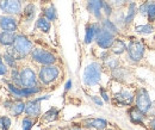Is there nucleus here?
I'll use <instances>...</instances> for the list:
<instances>
[{
    "mask_svg": "<svg viewBox=\"0 0 155 130\" xmlns=\"http://www.w3.org/2000/svg\"><path fill=\"white\" fill-rule=\"evenodd\" d=\"M25 113L28 117H38L41 115V105L37 99H32L25 103Z\"/></svg>",
    "mask_w": 155,
    "mask_h": 130,
    "instance_id": "15",
    "label": "nucleus"
},
{
    "mask_svg": "<svg viewBox=\"0 0 155 130\" xmlns=\"http://www.w3.org/2000/svg\"><path fill=\"white\" fill-rule=\"evenodd\" d=\"M111 74L114 76V79L117 80V81H124L125 79H128V76H129L130 73H129L124 67H118V68L112 71Z\"/></svg>",
    "mask_w": 155,
    "mask_h": 130,
    "instance_id": "21",
    "label": "nucleus"
},
{
    "mask_svg": "<svg viewBox=\"0 0 155 130\" xmlns=\"http://www.w3.org/2000/svg\"><path fill=\"white\" fill-rule=\"evenodd\" d=\"M2 58H4V61L6 62V65H7L8 67H11L12 69L16 68V58L12 55H10L8 53H6L5 55L2 56Z\"/></svg>",
    "mask_w": 155,
    "mask_h": 130,
    "instance_id": "31",
    "label": "nucleus"
},
{
    "mask_svg": "<svg viewBox=\"0 0 155 130\" xmlns=\"http://www.w3.org/2000/svg\"><path fill=\"white\" fill-rule=\"evenodd\" d=\"M43 15H44V17L48 19V20H55V19L58 18V13H56V8H55V6L54 5H50V6H48L45 10H44V12H43Z\"/></svg>",
    "mask_w": 155,
    "mask_h": 130,
    "instance_id": "29",
    "label": "nucleus"
},
{
    "mask_svg": "<svg viewBox=\"0 0 155 130\" xmlns=\"http://www.w3.org/2000/svg\"><path fill=\"white\" fill-rule=\"evenodd\" d=\"M15 39H16V35H15V32L2 31V32L0 34V45H4V47L13 45Z\"/></svg>",
    "mask_w": 155,
    "mask_h": 130,
    "instance_id": "19",
    "label": "nucleus"
},
{
    "mask_svg": "<svg viewBox=\"0 0 155 130\" xmlns=\"http://www.w3.org/2000/svg\"><path fill=\"white\" fill-rule=\"evenodd\" d=\"M128 115H129V118L130 121L134 123V124H140V125H143L144 123V119L147 117L146 113L141 111L140 109H137L136 106H131L128 111Z\"/></svg>",
    "mask_w": 155,
    "mask_h": 130,
    "instance_id": "14",
    "label": "nucleus"
},
{
    "mask_svg": "<svg viewBox=\"0 0 155 130\" xmlns=\"http://www.w3.org/2000/svg\"><path fill=\"white\" fill-rule=\"evenodd\" d=\"M146 7H147V18L149 20V23H154L155 22V0H147L144 2Z\"/></svg>",
    "mask_w": 155,
    "mask_h": 130,
    "instance_id": "22",
    "label": "nucleus"
},
{
    "mask_svg": "<svg viewBox=\"0 0 155 130\" xmlns=\"http://www.w3.org/2000/svg\"><path fill=\"white\" fill-rule=\"evenodd\" d=\"M34 127V121L30 117H25L21 122V128L23 130H31Z\"/></svg>",
    "mask_w": 155,
    "mask_h": 130,
    "instance_id": "33",
    "label": "nucleus"
},
{
    "mask_svg": "<svg viewBox=\"0 0 155 130\" xmlns=\"http://www.w3.org/2000/svg\"><path fill=\"white\" fill-rule=\"evenodd\" d=\"M71 87H72V80H68V81L66 82L64 90H66V91H69V90H71Z\"/></svg>",
    "mask_w": 155,
    "mask_h": 130,
    "instance_id": "41",
    "label": "nucleus"
},
{
    "mask_svg": "<svg viewBox=\"0 0 155 130\" xmlns=\"http://www.w3.org/2000/svg\"><path fill=\"white\" fill-rule=\"evenodd\" d=\"M20 72V86L21 87H34L38 86V76L35 71L30 67H24Z\"/></svg>",
    "mask_w": 155,
    "mask_h": 130,
    "instance_id": "7",
    "label": "nucleus"
},
{
    "mask_svg": "<svg viewBox=\"0 0 155 130\" xmlns=\"http://www.w3.org/2000/svg\"><path fill=\"white\" fill-rule=\"evenodd\" d=\"M8 72L7 65L5 63V61L2 60V56L0 55V75H6Z\"/></svg>",
    "mask_w": 155,
    "mask_h": 130,
    "instance_id": "35",
    "label": "nucleus"
},
{
    "mask_svg": "<svg viewBox=\"0 0 155 130\" xmlns=\"http://www.w3.org/2000/svg\"><path fill=\"white\" fill-rule=\"evenodd\" d=\"M104 65H105V67H107L109 69L114 71V69H116V68L119 67V60L116 58V57L110 56L109 58H106V60L104 61Z\"/></svg>",
    "mask_w": 155,
    "mask_h": 130,
    "instance_id": "30",
    "label": "nucleus"
},
{
    "mask_svg": "<svg viewBox=\"0 0 155 130\" xmlns=\"http://www.w3.org/2000/svg\"><path fill=\"white\" fill-rule=\"evenodd\" d=\"M147 116H149V117L155 116V100L152 103V108H150V110H149V112H148V115H147Z\"/></svg>",
    "mask_w": 155,
    "mask_h": 130,
    "instance_id": "40",
    "label": "nucleus"
},
{
    "mask_svg": "<svg viewBox=\"0 0 155 130\" xmlns=\"http://www.w3.org/2000/svg\"><path fill=\"white\" fill-rule=\"evenodd\" d=\"M147 125H148L149 130H155V116H153V117H150V118H149V121H148Z\"/></svg>",
    "mask_w": 155,
    "mask_h": 130,
    "instance_id": "38",
    "label": "nucleus"
},
{
    "mask_svg": "<svg viewBox=\"0 0 155 130\" xmlns=\"http://www.w3.org/2000/svg\"><path fill=\"white\" fill-rule=\"evenodd\" d=\"M0 29L2 31L15 32L18 29L17 19L11 17V16H4V17H1L0 18Z\"/></svg>",
    "mask_w": 155,
    "mask_h": 130,
    "instance_id": "12",
    "label": "nucleus"
},
{
    "mask_svg": "<svg viewBox=\"0 0 155 130\" xmlns=\"http://www.w3.org/2000/svg\"><path fill=\"white\" fill-rule=\"evenodd\" d=\"M71 130H82V129H80V128H73V129H71Z\"/></svg>",
    "mask_w": 155,
    "mask_h": 130,
    "instance_id": "42",
    "label": "nucleus"
},
{
    "mask_svg": "<svg viewBox=\"0 0 155 130\" xmlns=\"http://www.w3.org/2000/svg\"><path fill=\"white\" fill-rule=\"evenodd\" d=\"M103 11H104V13H105L107 17L111 16V13H112V6L110 5V2L103 0Z\"/></svg>",
    "mask_w": 155,
    "mask_h": 130,
    "instance_id": "34",
    "label": "nucleus"
},
{
    "mask_svg": "<svg viewBox=\"0 0 155 130\" xmlns=\"http://www.w3.org/2000/svg\"><path fill=\"white\" fill-rule=\"evenodd\" d=\"M99 92H100V95H101V98H103V100H104L105 103H109V102H110V97H109V94H107L106 90H105L104 87H100V88H99Z\"/></svg>",
    "mask_w": 155,
    "mask_h": 130,
    "instance_id": "36",
    "label": "nucleus"
},
{
    "mask_svg": "<svg viewBox=\"0 0 155 130\" xmlns=\"http://www.w3.org/2000/svg\"><path fill=\"white\" fill-rule=\"evenodd\" d=\"M50 26H51L50 20H48L45 17H41V18H38L36 20V29L39 30V31H42V32H44V34H48L49 32Z\"/></svg>",
    "mask_w": 155,
    "mask_h": 130,
    "instance_id": "20",
    "label": "nucleus"
},
{
    "mask_svg": "<svg viewBox=\"0 0 155 130\" xmlns=\"http://www.w3.org/2000/svg\"><path fill=\"white\" fill-rule=\"evenodd\" d=\"M0 127L2 130H8L11 127V119L6 116H2L0 117Z\"/></svg>",
    "mask_w": 155,
    "mask_h": 130,
    "instance_id": "32",
    "label": "nucleus"
},
{
    "mask_svg": "<svg viewBox=\"0 0 155 130\" xmlns=\"http://www.w3.org/2000/svg\"><path fill=\"white\" fill-rule=\"evenodd\" d=\"M58 110L56 108H51L50 110H48V111L43 115V119L45 122H53V121L58 119Z\"/></svg>",
    "mask_w": 155,
    "mask_h": 130,
    "instance_id": "28",
    "label": "nucleus"
},
{
    "mask_svg": "<svg viewBox=\"0 0 155 130\" xmlns=\"http://www.w3.org/2000/svg\"><path fill=\"white\" fill-rule=\"evenodd\" d=\"M87 10L97 19H100L101 18V11H103V0H88Z\"/></svg>",
    "mask_w": 155,
    "mask_h": 130,
    "instance_id": "17",
    "label": "nucleus"
},
{
    "mask_svg": "<svg viewBox=\"0 0 155 130\" xmlns=\"http://www.w3.org/2000/svg\"><path fill=\"white\" fill-rule=\"evenodd\" d=\"M84 124L85 127L94 130H105L107 127V122L103 118H88L84 121Z\"/></svg>",
    "mask_w": 155,
    "mask_h": 130,
    "instance_id": "16",
    "label": "nucleus"
},
{
    "mask_svg": "<svg viewBox=\"0 0 155 130\" xmlns=\"http://www.w3.org/2000/svg\"><path fill=\"white\" fill-rule=\"evenodd\" d=\"M135 106L137 109H140L141 111L146 115H148V112L152 108V99L149 92L147 91V88L144 87H138L135 91Z\"/></svg>",
    "mask_w": 155,
    "mask_h": 130,
    "instance_id": "4",
    "label": "nucleus"
},
{
    "mask_svg": "<svg viewBox=\"0 0 155 130\" xmlns=\"http://www.w3.org/2000/svg\"><path fill=\"white\" fill-rule=\"evenodd\" d=\"M136 13H137V11H136L135 2H130V4H129V7H128V13H127V16H125V18H124V24H125V25L131 24L134 18H135Z\"/></svg>",
    "mask_w": 155,
    "mask_h": 130,
    "instance_id": "24",
    "label": "nucleus"
},
{
    "mask_svg": "<svg viewBox=\"0 0 155 130\" xmlns=\"http://www.w3.org/2000/svg\"><path fill=\"white\" fill-rule=\"evenodd\" d=\"M128 0H110V5L114 6H122L124 2H127Z\"/></svg>",
    "mask_w": 155,
    "mask_h": 130,
    "instance_id": "39",
    "label": "nucleus"
},
{
    "mask_svg": "<svg viewBox=\"0 0 155 130\" xmlns=\"http://www.w3.org/2000/svg\"><path fill=\"white\" fill-rule=\"evenodd\" d=\"M82 79L86 86L92 87V86L98 85L101 79V66L98 62H92L88 66H86Z\"/></svg>",
    "mask_w": 155,
    "mask_h": 130,
    "instance_id": "2",
    "label": "nucleus"
},
{
    "mask_svg": "<svg viewBox=\"0 0 155 130\" xmlns=\"http://www.w3.org/2000/svg\"><path fill=\"white\" fill-rule=\"evenodd\" d=\"M36 8H35V6L32 5V4H29L25 8H24V18L26 20V23H30L34 17H35V13H36V11H35Z\"/></svg>",
    "mask_w": 155,
    "mask_h": 130,
    "instance_id": "27",
    "label": "nucleus"
},
{
    "mask_svg": "<svg viewBox=\"0 0 155 130\" xmlns=\"http://www.w3.org/2000/svg\"><path fill=\"white\" fill-rule=\"evenodd\" d=\"M91 99H92V102H93L96 105H98V106H103V104H104L103 98H99V97H96V95H92Z\"/></svg>",
    "mask_w": 155,
    "mask_h": 130,
    "instance_id": "37",
    "label": "nucleus"
},
{
    "mask_svg": "<svg viewBox=\"0 0 155 130\" xmlns=\"http://www.w3.org/2000/svg\"><path fill=\"white\" fill-rule=\"evenodd\" d=\"M128 58L131 62H140L143 60L146 54V45L141 39H131L127 48Z\"/></svg>",
    "mask_w": 155,
    "mask_h": 130,
    "instance_id": "3",
    "label": "nucleus"
},
{
    "mask_svg": "<svg viewBox=\"0 0 155 130\" xmlns=\"http://www.w3.org/2000/svg\"><path fill=\"white\" fill-rule=\"evenodd\" d=\"M0 8L8 15H18L21 11L19 0H0Z\"/></svg>",
    "mask_w": 155,
    "mask_h": 130,
    "instance_id": "11",
    "label": "nucleus"
},
{
    "mask_svg": "<svg viewBox=\"0 0 155 130\" xmlns=\"http://www.w3.org/2000/svg\"><path fill=\"white\" fill-rule=\"evenodd\" d=\"M32 52V42L24 35H17L13 47L7 50L10 55H12L16 60H21L25 56L31 54Z\"/></svg>",
    "mask_w": 155,
    "mask_h": 130,
    "instance_id": "1",
    "label": "nucleus"
},
{
    "mask_svg": "<svg viewBox=\"0 0 155 130\" xmlns=\"http://www.w3.org/2000/svg\"><path fill=\"white\" fill-rule=\"evenodd\" d=\"M60 75V69L55 65H48L42 66L38 72V80L43 85H50L53 84Z\"/></svg>",
    "mask_w": 155,
    "mask_h": 130,
    "instance_id": "5",
    "label": "nucleus"
},
{
    "mask_svg": "<svg viewBox=\"0 0 155 130\" xmlns=\"http://www.w3.org/2000/svg\"><path fill=\"white\" fill-rule=\"evenodd\" d=\"M127 48H128V45L124 43L123 39H115V42L112 43L110 50L115 55H122V54H124L127 52Z\"/></svg>",
    "mask_w": 155,
    "mask_h": 130,
    "instance_id": "18",
    "label": "nucleus"
},
{
    "mask_svg": "<svg viewBox=\"0 0 155 130\" xmlns=\"http://www.w3.org/2000/svg\"><path fill=\"white\" fill-rule=\"evenodd\" d=\"M31 58L32 61H35L36 63H39L42 66H48V65H55L58 58L54 54H51L50 52H47L44 49L41 48H36L32 49L31 52Z\"/></svg>",
    "mask_w": 155,
    "mask_h": 130,
    "instance_id": "6",
    "label": "nucleus"
},
{
    "mask_svg": "<svg viewBox=\"0 0 155 130\" xmlns=\"http://www.w3.org/2000/svg\"><path fill=\"white\" fill-rule=\"evenodd\" d=\"M114 100L117 105L120 106H131L135 102V93L129 90H119L114 95Z\"/></svg>",
    "mask_w": 155,
    "mask_h": 130,
    "instance_id": "10",
    "label": "nucleus"
},
{
    "mask_svg": "<svg viewBox=\"0 0 155 130\" xmlns=\"http://www.w3.org/2000/svg\"><path fill=\"white\" fill-rule=\"evenodd\" d=\"M115 39L116 38H115L114 34H111L110 31H107V30H105V29L101 28L99 30V32H98L97 37H96V42H97V44L99 45V48H101L104 50H107V49L111 48V45L115 42Z\"/></svg>",
    "mask_w": 155,
    "mask_h": 130,
    "instance_id": "9",
    "label": "nucleus"
},
{
    "mask_svg": "<svg viewBox=\"0 0 155 130\" xmlns=\"http://www.w3.org/2000/svg\"><path fill=\"white\" fill-rule=\"evenodd\" d=\"M8 90L12 92V94L17 98H29L30 95H34L36 93L41 92V87L39 86H34V87H21L17 86L15 84H7Z\"/></svg>",
    "mask_w": 155,
    "mask_h": 130,
    "instance_id": "8",
    "label": "nucleus"
},
{
    "mask_svg": "<svg viewBox=\"0 0 155 130\" xmlns=\"http://www.w3.org/2000/svg\"><path fill=\"white\" fill-rule=\"evenodd\" d=\"M11 112L15 117H18L20 116L23 112H25V103L21 102V100H17V102H13L12 106H11Z\"/></svg>",
    "mask_w": 155,
    "mask_h": 130,
    "instance_id": "23",
    "label": "nucleus"
},
{
    "mask_svg": "<svg viewBox=\"0 0 155 130\" xmlns=\"http://www.w3.org/2000/svg\"><path fill=\"white\" fill-rule=\"evenodd\" d=\"M101 28L105 29V30H107V31H110V32L114 34L115 36L119 32V30H118V28L116 26V24H115L112 20H110V19H107V18L104 19V20L101 22Z\"/></svg>",
    "mask_w": 155,
    "mask_h": 130,
    "instance_id": "26",
    "label": "nucleus"
},
{
    "mask_svg": "<svg viewBox=\"0 0 155 130\" xmlns=\"http://www.w3.org/2000/svg\"><path fill=\"white\" fill-rule=\"evenodd\" d=\"M154 26L152 23L148 24H143V25H137L135 28V31L140 35H150L154 32Z\"/></svg>",
    "mask_w": 155,
    "mask_h": 130,
    "instance_id": "25",
    "label": "nucleus"
},
{
    "mask_svg": "<svg viewBox=\"0 0 155 130\" xmlns=\"http://www.w3.org/2000/svg\"><path fill=\"white\" fill-rule=\"evenodd\" d=\"M100 29H101V25H99L98 23L87 24L86 31H85V43L86 44H91L93 41H96V37H97Z\"/></svg>",
    "mask_w": 155,
    "mask_h": 130,
    "instance_id": "13",
    "label": "nucleus"
}]
</instances>
